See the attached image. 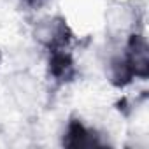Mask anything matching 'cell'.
Here are the masks:
<instances>
[{
	"instance_id": "obj_1",
	"label": "cell",
	"mask_w": 149,
	"mask_h": 149,
	"mask_svg": "<svg viewBox=\"0 0 149 149\" xmlns=\"http://www.w3.org/2000/svg\"><path fill=\"white\" fill-rule=\"evenodd\" d=\"M67 35H68V28L61 19L42 21L39 25V30H37V37L54 51H58V47L67 44V40H68Z\"/></svg>"
}]
</instances>
